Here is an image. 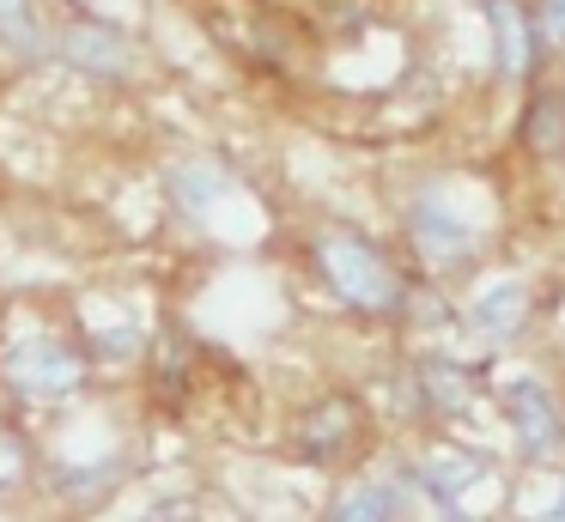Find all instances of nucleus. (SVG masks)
Instances as JSON below:
<instances>
[{
	"label": "nucleus",
	"mask_w": 565,
	"mask_h": 522,
	"mask_svg": "<svg viewBox=\"0 0 565 522\" xmlns=\"http://www.w3.org/2000/svg\"><path fill=\"white\" fill-rule=\"evenodd\" d=\"M535 24L553 61H565V0H535Z\"/></svg>",
	"instance_id": "17"
},
{
	"label": "nucleus",
	"mask_w": 565,
	"mask_h": 522,
	"mask_svg": "<svg viewBox=\"0 0 565 522\" xmlns=\"http://www.w3.org/2000/svg\"><path fill=\"white\" fill-rule=\"evenodd\" d=\"M407 498H414V486L402 473H353L322 504V522H402Z\"/></svg>",
	"instance_id": "11"
},
{
	"label": "nucleus",
	"mask_w": 565,
	"mask_h": 522,
	"mask_svg": "<svg viewBox=\"0 0 565 522\" xmlns=\"http://www.w3.org/2000/svg\"><path fill=\"white\" fill-rule=\"evenodd\" d=\"M50 486H55V498H62V504L92 510V504H104V498L122 486V461H116V456H104V461H67V468H50Z\"/></svg>",
	"instance_id": "15"
},
{
	"label": "nucleus",
	"mask_w": 565,
	"mask_h": 522,
	"mask_svg": "<svg viewBox=\"0 0 565 522\" xmlns=\"http://www.w3.org/2000/svg\"><path fill=\"white\" fill-rule=\"evenodd\" d=\"M499 401V419L511 432V456L523 468H553L565 461V395L547 383V376L523 371V376H504L492 388Z\"/></svg>",
	"instance_id": "5"
},
{
	"label": "nucleus",
	"mask_w": 565,
	"mask_h": 522,
	"mask_svg": "<svg viewBox=\"0 0 565 522\" xmlns=\"http://www.w3.org/2000/svg\"><path fill=\"white\" fill-rule=\"evenodd\" d=\"M0 61L19 73L55 61V24L43 19V0H0Z\"/></svg>",
	"instance_id": "12"
},
{
	"label": "nucleus",
	"mask_w": 565,
	"mask_h": 522,
	"mask_svg": "<svg viewBox=\"0 0 565 522\" xmlns=\"http://www.w3.org/2000/svg\"><path fill=\"white\" fill-rule=\"evenodd\" d=\"M523 522H565V480L553 486V492H547V504H541V510H529Z\"/></svg>",
	"instance_id": "18"
},
{
	"label": "nucleus",
	"mask_w": 565,
	"mask_h": 522,
	"mask_svg": "<svg viewBox=\"0 0 565 522\" xmlns=\"http://www.w3.org/2000/svg\"><path fill=\"white\" fill-rule=\"evenodd\" d=\"M462 328H468V340L475 347H487V352H511L516 340L535 328V286L529 279H516V274H504V279H487L480 291H468V303H462Z\"/></svg>",
	"instance_id": "9"
},
{
	"label": "nucleus",
	"mask_w": 565,
	"mask_h": 522,
	"mask_svg": "<svg viewBox=\"0 0 565 522\" xmlns=\"http://www.w3.org/2000/svg\"><path fill=\"white\" fill-rule=\"evenodd\" d=\"M395 401H402V419L414 432H438L456 413H468L475 401V371H468L456 352H414V359L395 371Z\"/></svg>",
	"instance_id": "7"
},
{
	"label": "nucleus",
	"mask_w": 565,
	"mask_h": 522,
	"mask_svg": "<svg viewBox=\"0 0 565 522\" xmlns=\"http://www.w3.org/2000/svg\"><path fill=\"white\" fill-rule=\"evenodd\" d=\"M516 152L535 158V164H565V61H547V73L523 85Z\"/></svg>",
	"instance_id": "10"
},
{
	"label": "nucleus",
	"mask_w": 565,
	"mask_h": 522,
	"mask_svg": "<svg viewBox=\"0 0 565 522\" xmlns=\"http://www.w3.org/2000/svg\"><path fill=\"white\" fill-rule=\"evenodd\" d=\"M487 12V49H492V79L499 85H535L547 73V43L535 24V0H480Z\"/></svg>",
	"instance_id": "8"
},
{
	"label": "nucleus",
	"mask_w": 565,
	"mask_h": 522,
	"mask_svg": "<svg viewBox=\"0 0 565 522\" xmlns=\"http://www.w3.org/2000/svg\"><path fill=\"white\" fill-rule=\"evenodd\" d=\"M55 67L79 73L92 85H135L147 55H140L135 31H122L116 19H98V12H67L55 24Z\"/></svg>",
	"instance_id": "6"
},
{
	"label": "nucleus",
	"mask_w": 565,
	"mask_h": 522,
	"mask_svg": "<svg viewBox=\"0 0 565 522\" xmlns=\"http://www.w3.org/2000/svg\"><path fill=\"white\" fill-rule=\"evenodd\" d=\"M164 194H171L183 213L201 219V213H213V206L232 194V177H225L213 158H177V164L164 170Z\"/></svg>",
	"instance_id": "14"
},
{
	"label": "nucleus",
	"mask_w": 565,
	"mask_h": 522,
	"mask_svg": "<svg viewBox=\"0 0 565 522\" xmlns=\"http://www.w3.org/2000/svg\"><path fill=\"white\" fill-rule=\"evenodd\" d=\"M86 352L98 364H135L140 352H147V334H140L135 322H116V328H98V334H86Z\"/></svg>",
	"instance_id": "16"
},
{
	"label": "nucleus",
	"mask_w": 565,
	"mask_h": 522,
	"mask_svg": "<svg viewBox=\"0 0 565 522\" xmlns=\"http://www.w3.org/2000/svg\"><path fill=\"white\" fill-rule=\"evenodd\" d=\"M98 376V359L74 334H19L0 347V388L19 407H67Z\"/></svg>",
	"instance_id": "2"
},
{
	"label": "nucleus",
	"mask_w": 565,
	"mask_h": 522,
	"mask_svg": "<svg viewBox=\"0 0 565 522\" xmlns=\"http://www.w3.org/2000/svg\"><path fill=\"white\" fill-rule=\"evenodd\" d=\"M402 237H407V255L431 279H468L487 262V231L468 219V206L450 189L402 194Z\"/></svg>",
	"instance_id": "3"
},
{
	"label": "nucleus",
	"mask_w": 565,
	"mask_h": 522,
	"mask_svg": "<svg viewBox=\"0 0 565 522\" xmlns=\"http://www.w3.org/2000/svg\"><path fill=\"white\" fill-rule=\"evenodd\" d=\"M305 262L322 279V291L353 316L383 322V316H402L414 303L407 267L390 255V243H377L359 225H317L305 237Z\"/></svg>",
	"instance_id": "1"
},
{
	"label": "nucleus",
	"mask_w": 565,
	"mask_h": 522,
	"mask_svg": "<svg viewBox=\"0 0 565 522\" xmlns=\"http://www.w3.org/2000/svg\"><path fill=\"white\" fill-rule=\"evenodd\" d=\"M371 407L365 395H353V388H322V395H310L305 407L292 413V425H286V437H292V456L310 461V468H347V461H359L371 449Z\"/></svg>",
	"instance_id": "4"
},
{
	"label": "nucleus",
	"mask_w": 565,
	"mask_h": 522,
	"mask_svg": "<svg viewBox=\"0 0 565 522\" xmlns=\"http://www.w3.org/2000/svg\"><path fill=\"white\" fill-rule=\"evenodd\" d=\"M43 480H50V468H43L38 437H31L19 419H0V504L38 492Z\"/></svg>",
	"instance_id": "13"
}]
</instances>
